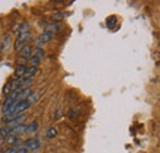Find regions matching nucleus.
I'll list each match as a JSON object with an SVG mask.
<instances>
[{"instance_id":"1","label":"nucleus","mask_w":160,"mask_h":153,"mask_svg":"<svg viewBox=\"0 0 160 153\" xmlns=\"http://www.w3.org/2000/svg\"><path fill=\"white\" fill-rule=\"evenodd\" d=\"M23 147L27 151H36L40 148V141L37 138H30L23 143Z\"/></svg>"},{"instance_id":"2","label":"nucleus","mask_w":160,"mask_h":153,"mask_svg":"<svg viewBox=\"0 0 160 153\" xmlns=\"http://www.w3.org/2000/svg\"><path fill=\"white\" fill-rule=\"evenodd\" d=\"M52 37H53V34H51V32H43V34H41L40 36L37 37V40H36L37 47H41V46L46 45Z\"/></svg>"},{"instance_id":"3","label":"nucleus","mask_w":160,"mask_h":153,"mask_svg":"<svg viewBox=\"0 0 160 153\" xmlns=\"http://www.w3.org/2000/svg\"><path fill=\"white\" fill-rule=\"evenodd\" d=\"M31 93H32V89H31L30 87L23 88V89H19V90H18V95H16V101L26 100Z\"/></svg>"},{"instance_id":"4","label":"nucleus","mask_w":160,"mask_h":153,"mask_svg":"<svg viewBox=\"0 0 160 153\" xmlns=\"http://www.w3.org/2000/svg\"><path fill=\"white\" fill-rule=\"evenodd\" d=\"M25 119H26V115L21 114L19 115V116H15L11 121H9L8 124H6V126H9V127H15V126H19V125H21L22 124V121H25Z\"/></svg>"},{"instance_id":"5","label":"nucleus","mask_w":160,"mask_h":153,"mask_svg":"<svg viewBox=\"0 0 160 153\" xmlns=\"http://www.w3.org/2000/svg\"><path fill=\"white\" fill-rule=\"evenodd\" d=\"M32 52H33V50H32L30 46H25L20 51V58H25V59L28 61L30 57L32 56Z\"/></svg>"},{"instance_id":"6","label":"nucleus","mask_w":160,"mask_h":153,"mask_svg":"<svg viewBox=\"0 0 160 153\" xmlns=\"http://www.w3.org/2000/svg\"><path fill=\"white\" fill-rule=\"evenodd\" d=\"M26 129H27V126H26V125H23V124H21V125H19V126L12 127V129H11V134H10V135L20 136V135H22V134H25V132H26Z\"/></svg>"},{"instance_id":"7","label":"nucleus","mask_w":160,"mask_h":153,"mask_svg":"<svg viewBox=\"0 0 160 153\" xmlns=\"http://www.w3.org/2000/svg\"><path fill=\"white\" fill-rule=\"evenodd\" d=\"M27 32H30V24L26 21V22H22L20 26L18 27V30H16V36L22 35V34H27Z\"/></svg>"},{"instance_id":"8","label":"nucleus","mask_w":160,"mask_h":153,"mask_svg":"<svg viewBox=\"0 0 160 153\" xmlns=\"http://www.w3.org/2000/svg\"><path fill=\"white\" fill-rule=\"evenodd\" d=\"M26 72H27V67H26L25 64H20V66H18V68L15 69V76H16V78H22V76H25Z\"/></svg>"},{"instance_id":"9","label":"nucleus","mask_w":160,"mask_h":153,"mask_svg":"<svg viewBox=\"0 0 160 153\" xmlns=\"http://www.w3.org/2000/svg\"><path fill=\"white\" fill-rule=\"evenodd\" d=\"M57 31H60V26L57 25V24H49V25H47L46 29H44V32H51V34H53V32H57Z\"/></svg>"},{"instance_id":"10","label":"nucleus","mask_w":160,"mask_h":153,"mask_svg":"<svg viewBox=\"0 0 160 153\" xmlns=\"http://www.w3.org/2000/svg\"><path fill=\"white\" fill-rule=\"evenodd\" d=\"M37 72H38V68H36V67H30V68H27V72H26V74H25V78H26V79H30V78L36 76Z\"/></svg>"},{"instance_id":"11","label":"nucleus","mask_w":160,"mask_h":153,"mask_svg":"<svg viewBox=\"0 0 160 153\" xmlns=\"http://www.w3.org/2000/svg\"><path fill=\"white\" fill-rule=\"evenodd\" d=\"M40 63H41V59L38 57H36L35 55H33V56H31L30 59H28V64H30L31 67H36V68H38Z\"/></svg>"},{"instance_id":"12","label":"nucleus","mask_w":160,"mask_h":153,"mask_svg":"<svg viewBox=\"0 0 160 153\" xmlns=\"http://www.w3.org/2000/svg\"><path fill=\"white\" fill-rule=\"evenodd\" d=\"M10 134H11V127L4 126L0 129V138H6Z\"/></svg>"},{"instance_id":"13","label":"nucleus","mask_w":160,"mask_h":153,"mask_svg":"<svg viewBox=\"0 0 160 153\" xmlns=\"http://www.w3.org/2000/svg\"><path fill=\"white\" fill-rule=\"evenodd\" d=\"M37 126H38V124H37L36 121L31 122V124L27 126V129H26V132H28V134H32V132H35V131L37 130Z\"/></svg>"},{"instance_id":"14","label":"nucleus","mask_w":160,"mask_h":153,"mask_svg":"<svg viewBox=\"0 0 160 153\" xmlns=\"http://www.w3.org/2000/svg\"><path fill=\"white\" fill-rule=\"evenodd\" d=\"M14 90H12V87H11V82L10 83H8L5 87H4V89H2V93L5 94V95H9L10 93H12Z\"/></svg>"},{"instance_id":"15","label":"nucleus","mask_w":160,"mask_h":153,"mask_svg":"<svg viewBox=\"0 0 160 153\" xmlns=\"http://www.w3.org/2000/svg\"><path fill=\"white\" fill-rule=\"evenodd\" d=\"M57 129L56 127H51L49 130H48V132H47V137L48 138H54L56 136H57Z\"/></svg>"},{"instance_id":"16","label":"nucleus","mask_w":160,"mask_h":153,"mask_svg":"<svg viewBox=\"0 0 160 153\" xmlns=\"http://www.w3.org/2000/svg\"><path fill=\"white\" fill-rule=\"evenodd\" d=\"M35 56L36 57H38L40 59L44 57V51L42 50V47H37V48H35Z\"/></svg>"},{"instance_id":"17","label":"nucleus","mask_w":160,"mask_h":153,"mask_svg":"<svg viewBox=\"0 0 160 153\" xmlns=\"http://www.w3.org/2000/svg\"><path fill=\"white\" fill-rule=\"evenodd\" d=\"M18 137H19V136H15V135H9V136L6 137V142H8V143H10V145H12V143L18 142Z\"/></svg>"},{"instance_id":"18","label":"nucleus","mask_w":160,"mask_h":153,"mask_svg":"<svg viewBox=\"0 0 160 153\" xmlns=\"http://www.w3.org/2000/svg\"><path fill=\"white\" fill-rule=\"evenodd\" d=\"M37 98H38V94H37V93H31L26 100H27L30 104H32V103H35V101L37 100Z\"/></svg>"},{"instance_id":"19","label":"nucleus","mask_w":160,"mask_h":153,"mask_svg":"<svg viewBox=\"0 0 160 153\" xmlns=\"http://www.w3.org/2000/svg\"><path fill=\"white\" fill-rule=\"evenodd\" d=\"M19 148L20 147H18V146H11V147L6 148V151H4V153H18L19 152Z\"/></svg>"},{"instance_id":"20","label":"nucleus","mask_w":160,"mask_h":153,"mask_svg":"<svg viewBox=\"0 0 160 153\" xmlns=\"http://www.w3.org/2000/svg\"><path fill=\"white\" fill-rule=\"evenodd\" d=\"M115 24H116V18H115V16L108 18V20H107V26H108V27H112Z\"/></svg>"},{"instance_id":"21","label":"nucleus","mask_w":160,"mask_h":153,"mask_svg":"<svg viewBox=\"0 0 160 153\" xmlns=\"http://www.w3.org/2000/svg\"><path fill=\"white\" fill-rule=\"evenodd\" d=\"M64 18V14H56V15H53V20L54 21H59V20H62Z\"/></svg>"},{"instance_id":"22","label":"nucleus","mask_w":160,"mask_h":153,"mask_svg":"<svg viewBox=\"0 0 160 153\" xmlns=\"http://www.w3.org/2000/svg\"><path fill=\"white\" fill-rule=\"evenodd\" d=\"M1 50H2V46H1V40H0V52H1Z\"/></svg>"}]
</instances>
